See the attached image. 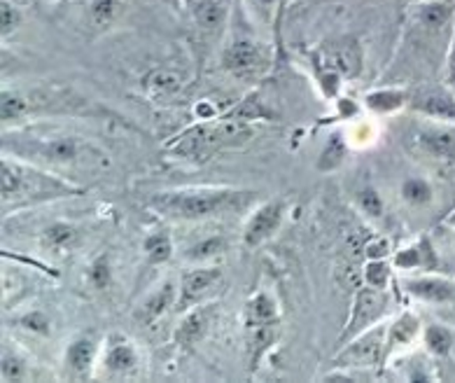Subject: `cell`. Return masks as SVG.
Wrapping results in <instances>:
<instances>
[{
    "mask_svg": "<svg viewBox=\"0 0 455 383\" xmlns=\"http://www.w3.org/2000/svg\"><path fill=\"white\" fill-rule=\"evenodd\" d=\"M3 155L38 164L43 169L57 171L61 176H80L106 169L108 157L99 145L80 133L66 132L61 126H24L5 129L3 133ZM73 180V178H70Z\"/></svg>",
    "mask_w": 455,
    "mask_h": 383,
    "instance_id": "obj_1",
    "label": "cell"
},
{
    "mask_svg": "<svg viewBox=\"0 0 455 383\" xmlns=\"http://www.w3.org/2000/svg\"><path fill=\"white\" fill-rule=\"evenodd\" d=\"M84 192L76 180L61 176L57 171L43 169L38 164L3 155L0 159V203L3 211L38 206V203L57 202L66 196H80Z\"/></svg>",
    "mask_w": 455,
    "mask_h": 383,
    "instance_id": "obj_2",
    "label": "cell"
},
{
    "mask_svg": "<svg viewBox=\"0 0 455 383\" xmlns=\"http://www.w3.org/2000/svg\"><path fill=\"white\" fill-rule=\"evenodd\" d=\"M252 202L250 192L231 188H185L169 189L148 199V206L152 211L169 218V220H208L218 215L234 213L238 208L248 206Z\"/></svg>",
    "mask_w": 455,
    "mask_h": 383,
    "instance_id": "obj_3",
    "label": "cell"
},
{
    "mask_svg": "<svg viewBox=\"0 0 455 383\" xmlns=\"http://www.w3.org/2000/svg\"><path fill=\"white\" fill-rule=\"evenodd\" d=\"M252 136H255L252 122L227 113L220 120H204L201 124L189 126L188 132H182L171 140L169 152H173L175 157L206 162L222 150L243 148L252 140Z\"/></svg>",
    "mask_w": 455,
    "mask_h": 383,
    "instance_id": "obj_4",
    "label": "cell"
},
{
    "mask_svg": "<svg viewBox=\"0 0 455 383\" xmlns=\"http://www.w3.org/2000/svg\"><path fill=\"white\" fill-rule=\"evenodd\" d=\"M271 66V50L255 33L236 28L222 50V68L241 80L262 77Z\"/></svg>",
    "mask_w": 455,
    "mask_h": 383,
    "instance_id": "obj_5",
    "label": "cell"
},
{
    "mask_svg": "<svg viewBox=\"0 0 455 383\" xmlns=\"http://www.w3.org/2000/svg\"><path fill=\"white\" fill-rule=\"evenodd\" d=\"M387 358V325L369 327L357 337L343 344L341 351L334 358V367H341L346 371L353 370H371Z\"/></svg>",
    "mask_w": 455,
    "mask_h": 383,
    "instance_id": "obj_6",
    "label": "cell"
},
{
    "mask_svg": "<svg viewBox=\"0 0 455 383\" xmlns=\"http://www.w3.org/2000/svg\"><path fill=\"white\" fill-rule=\"evenodd\" d=\"M387 311H390V295H387V290L374 288V285H364V288L357 290L353 314H350L348 323H346L341 344L350 341L360 332L369 330V327L379 325L386 318Z\"/></svg>",
    "mask_w": 455,
    "mask_h": 383,
    "instance_id": "obj_7",
    "label": "cell"
},
{
    "mask_svg": "<svg viewBox=\"0 0 455 383\" xmlns=\"http://www.w3.org/2000/svg\"><path fill=\"white\" fill-rule=\"evenodd\" d=\"M318 70H334L341 77H357L362 73V47L355 38H339L320 44L313 54Z\"/></svg>",
    "mask_w": 455,
    "mask_h": 383,
    "instance_id": "obj_8",
    "label": "cell"
},
{
    "mask_svg": "<svg viewBox=\"0 0 455 383\" xmlns=\"http://www.w3.org/2000/svg\"><path fill=\"white\" fill-rule=\"evenodd\" d=\"M409 108L427 120L455 124V94L446 84L413 89L411 96H409Z\"/></svg>",
    "mask_w": 455,
    "mask_h": 383,
    "instance_id": "obj_9",
    "label": "cell"
},
{
    "mask_svg": "<svg viewBox=\"0 0 455 383\" xmlns=\"http://www.w3.org/2000/svg\"><path fill=\"white\" fill-rule=\"evenodd\" d=\"M413 140H416L418 150L427 157L436 159V162L455 164V124L432 120L430 124L418 126Z\"/></svg>",
    "mask_w": 455,
    "mask_h": 383,
    "instance_id": "obj_10",
    "label": "cell"
},
{
    "mask_svg": "<svg viewBox=\"0 0 455 383\" xmlns=\"http://www.w3.org/2000/svg\"><path fill=\"white\" fill-rule=\"evenodd\" d=\"M283 218H285V202L283 199H271V202L262 203L255 213L250 215L243 232V243L248 248H259L264 241H268L278 232Z\"/></svg>",
    "mask_w": 455,
    "mask_h": 383,
    "instance_id": "obj_11",
    "label": "cell"
},
{
    "mask_svg": "<svg viewBox=\"0 0 455 383\" xmlns=\"http://www.w3.org/2000/svg\"><path fill=\"white\" fill-rule=\"evenodd\" d=\"M215 315H218V304H201V307L192 308L175 330L173 344L180 351H192L194 346L208 334L211 325L215 323Z\"/></svg>",
    "mask_w": 455,
    "mask_h": 383,
    "instance_id": "obj_12",
    "label": "cell"
},
{
    "mask_svg": "<svg viewBox=\"0 0 455 383\" xmlns=\"http://www.w3.org/2000/svg\"><path fill=\"white\" fill-rule=\"evenodd\" d=\"M194 26L206 36H218L231 20V0H185Z\"/></svg>",
    "mask_w": 455,
    "mask_h": 383,
    "instance_id": "obj_13",
    "label": "cell"
},
{
    "mask_svg": "<svg viewBox=\"0 0 455 383\" xmlns=\"http://www.w3.org/2000/svg\"><path fill=\"white\" fill-rule=\"evenodd\" d=\"M393 267L402 271L420 269L427 271V274H436V271H442V259H439V252L435 251L430 236H420L411 245L395 252Z\"/></svg>",
    "mask_w": 455,
    "mask_h": 383,
    "instance_id": "obj_14",
    "label": "cell"
},
{
    "mask_svg": "<svg viewBox=\"0 0 455 383\" xmlns=\"http://www.w3.org/2000/svg\"><path fill=\"white\" fill-rule=\"evenodd\" d=\"M220 281H222V271L218 267H199V269L185 271L180 281V297H178L180 308L196 307Z\"/></svg>",
    "mask_w": 455,
    "mask_h": 383,
    "instance_id": "obj_15",
    "label": "cell"
},
{
    "mask_svg": "<svg viewBox=\"0 0 455 383\" xmlns=\"http://www.w3.org/2000/svg\"><path fill=\"white\" fill-rule=\"evenodd\" d=\"M404 290L411 297H416V299L427 304L455 302V283L449 281V278L435 276V274H427V276L418 278H406Z\"/></svg>",
    "mask_w": 455,
    "mask_h": 383,
    "instance_id": "obj_16",
    "label": "cell"
},
{
    "mask_svg": "<svg viewBox=\"0 0 455 383\" xmlns=\"http://www.w3.org/2000/svg\"><path fill=\"white\" fill-rule=\"evenodd\" d=\"M281 337V321L268 323V325L248 327V358H250V371H255L262 363L274 344Z\"/></svg>",
    "mask_w": 455,
    "mask_h": 383,
    "instance_id": "obj_17",
    "label": "cell"
},
{
    "mask_svg": "<svg viewBox=\"0 0 455 383\" xmlns=\"http://www.w3.org/2000/svg\"><path fill=\"white\" fill-rule=\"evenodd\" d=\"M178 288H175L173 281H166L164 285L152 292L148 299L143 302L140 311H138V321L143 323V325H152L155 321H159L166 311H169L173 304H178Z\"/></svg>",
    "mask_w": 455,
    "mask_h": 383,
    "instance_id": "obj_18",
    "label": "cell"
},
{
    "mask_svg": "<svg viewBox=\"0 0 455 383\" xmlns=\"http://www.w3.org/2000/svg\"><path fill=\"white\" fill-rule=\"evenodd\" d=\"M138 364V353L136 346L132 344L124 337H115L110 344H108L106 358H103V367L106 371L115 374V377H122V374H129V371L136 370Z\"/></svg>",
    "mask_w": 455,
    "mask_h": 383,
    "instance_id": "obj_19",
    "label": "cell"
},
{
    "mask_svg": "<svg viewBox=\"0 0 455 383\" xmlns=\"http://www.w3.org/2000/svg\"><path fill=\"white\" fill-rule=\"evenodd\" d=\"M420 332V318L413 311H404L399 314L390 325H387V355L395 353L397 348H406L413 344Z\"/></svg>",
    "mask_w": 455,
    "mask_h": 383,
    "instance_id": "obj_20",
    "label": "cell"
},
{
    "mask_svg": "<svg viewBox=\"0 0 455 383\" xmlns=\"http://www.w3.org/2000/svg\"><path fill=\"white\" fill-rule=\"evenodd\" d=\"M96 360V344L92 337H80V339L70 341L66 348V370L73 377H87Z\"/></svg>",
    "mask_w": 455,
    "mask_h": 383,
    "instance_id": "obj_21",
    "label": "cell"
},
{
    "mask_svg": "<svg viewBox=\"0 0 455 383\" xmlns=\"http://www.w3.org/2000/svg\"><path fill=\"white\" fill-rule=\"evenodd\" d=\"M409 96H411V92L399 87L374 89V92H369L364 96V106L376 115H393L397 110H402V108L409 106Z\"/></svg>",
    "mask_w": 455,
    "mask_h": 383,
    "instance_id": "obj_22",
    "label": "cell"
},
{
    "mask_svg": "<svg viewBox=\"0 0 455 383\" xmlns=\"http://www.w3.org/2000/svg\"><path fill=\"white\" fill-rule=\"evenodd\" d=\"M278 321H281V314H278V307H275L274 297H268L267 292H257V295L250 297L243 314L245 327L268 325V323Z\"/></svg>",
    "mask_w": 455,
    "mask_h": 383,
    "instance_id": "obj_23",
    "label": "cell"
},
{
    "mask_svg": "<svg viewBox=\"0 0 455 383\" xmlns=\"http://www.w3.org/2000/svg\"><path fill=\"white\" fill-rule=\"evenodd\" d=\"M423 341L435 358H449L455 348V330H451L449 325H442V323H432L425 330Z\"/></svg>",
    "mask_w": 455,
    "mask_h": 383,
    "instance_id": "obj_24",
    "label": "cell"
},
{
    "mask_svg": "<svg viewBox=\"0 0 455 383\" xmlns=\"http://www.w3.org/2000/svg\"><path fill=\"white\" fill-rule=\"evenodd\" d=\"M31 377L28 371V363L20 351H14L10 344H3V353H0V379L5 383L10 381H26Z\"/></svg>",
    "mask_w": 455,
    "mask_h": 383,
    "instance_id": "obj_25",
    "label": "cell"
},
{
    "mask_svg": "<svg viewBox=\"0 0 455 383\" xmlns=\"http://www.w3.org/2000/svg\"><path fill=\"white\" fill-rule=\"evenodd\" d=\"M402 199H404L409 206H427L435 199V188L427 178L411 176L402 182Z\"/></svg>",
    "mask_w": 455,
    "mask_h": 383,
    "instance_id": "obj_26",
    "label": "cell"
},
{
    "mask_svg": "<svg viewBox=\"0 0 455 383\" xmlns=\"http://www.w3.org/2000/svg\"><path fill=\"white\" fill-rule=\"evenodd\" d=\"M77 241V229L68 222H54L43 232V245L50 251L63 252L73 248Z\"/></svg>",
    "mask_w": 455,
    "mask_h": 383,
    "instance_id": "obj_27",
    "label": "cell"
},
{
    "mask_svg": "<svg viewBox=\"0 0 455 383\" xmlns=\"http://www.w3.org/2000/svg\"><path fill=\"white\" fill-rule=\"evenodd\" d=\"M346 157V140H343V133H331L327 143H324L323 152H320L318 157V171L323 173H330V171L339 169Z\"/></svg>",
    "mask_w": 455,
    "mask_h": 383,
    "instance_id": "obj_28",
    "label": "cell"
},
{
    "mask_svg": "<svg viewBox=\"0 0 455 383\" xmlns=\"http://www.w3.org/2000/svg\"><path fill=\"white\" fill-rule=\"evenodd\" d=\"M145 248V255L150 259L152 264H164L169 262L173 258V241L166 232H155L150 234L143 243Z\"/></svg>",
    "mask_w": 455,
    "mask_h": 383,
    "instance_id": "obj_29",
    "label": "cell"
},
{
    "mask_svg": "<svg viewBox=\"0 0 455 383\" xmlns=\"http://www.w3.org/2000/svg\"><path fill=\"white\" fill-rule=\"evenodd\" d=\"M227 243L222 236H208L204 241H196L194 245H189V251L185 252V258L192 259V262H204L208 258H215L220 252L225 251Z\"/></svg>",
    "mask_w": 455,
    "mask_h": 383,
    "instance_id": "obj_30",
    "label": "cell"
},
{
    "mask_svg": "<svg viewBox=\"0 0 455 383\" xmlns=\"http://www.w3.org/2000/svg\"><path fill=\"white\" fill-rule=\"evenodd\" d=\"M390 278H393V269H390V264H387L386 259H369V262L364 264V283H367V285L387 290Z\"/></svg>",
    "mask_w": 455,
    "mask_h": 383,
    "instance_id": "obj_31",
    "label": "cell"
},
{
    "mask_svg": "<svg viewBox=\"0 0 455 383\" xmlns=\"http://www.w3.org/2000/svg\"><path fill=\"white\" fill-rule=\"evenodd\" d=\"M145 82H148V87H150L156 96L173 94V92L180 89V77L175 76L173 70H152Z\"/></svg>",
    "mask_w": 455,
    "mask_h": 383,
    "instance_id": "obj_32",
    "label": "cell"
},
{
    "mask_svg": "<svg viewBox=\"0 0 455 383\" xmlns=\"http://www.w3.org/2000/svg\"><path fill=\"white\" fill-rule=\"evenodd\" d=\"M357 206H360L362 213L379 220L380 215H383L386 203H383V196H380L374 188H364L357 192Z\"/></svg>",
    "mask_w": 455,
    "mask_h": 383,
    "instance_id": "obj_33",
    "label": "cell"
},
{
    "mask_svg": "<svg viewBox=\"0 0 455 383\" xmlns=\"http://www.w3.org/2000/svg\"><path fill=\"white\" fill-rule=\"evenodd\" d=\"M89 281H92V285L99 290H106L108 285L113 283V267H110L108 255H99V258L92 262V267H89Z\"/></svg>",
    "mask_w": 455,
    "mask_h": 383,
    "instance_id": "obj_34",
    "label": "cell"
},
{
    "mask_svg": "<svg viewBox=\"0 0 455 383\" xmlns=\"http://www.w3.org/2000/svg\"><path fill=\"white\" fill-rule=\"evenodd\" d=\"M21 24V10L14 5L12 0H3L0 3V36L7 38L10 33H14Z\"/></svg>",
    "mask_w": 455,
    "mask_h": 383,
    "instance_id": "obj_35",
    "label": "cell"
},
{
    "mask_svg": "<svg viewBox=\"0 0 455 383\" xmlns=\"http://www.w3.org/2000/svg\"><path fill=\"white\" fill-rule=\"evenodd\" d=\"M443 84L455 94V24L451 28V40L446 47V68H443Z\"/></svg>",
    "mask_w": 455,
    "mask_h": 383,
    "instance_id": "obj_36",
    "label": "cell"
},
{
    "mask_svg": "<svg viewBox=\"0 0 455 383\" xmlns=\"http://www.w3.org/2000/svg\"><path fill=\"white\" fill-rule=\"evenodd\" d=\"M20 323L26 327V330H31V332H38V334L50 332V321H47V318H44V314H40V311H31V314H26Z\"/></svg>",
    "mask_w": 455,
    "mask_h": 383,
    "instance_id": "obj_37",
    "label": "cell"
},
{
    "mask_svg": "<svg viewBox=\"0 0 455 383\" xmlns=\"http://www.w3.org/2000/svg\"><path fill=\"white\" fill-rule=\"evenodd\" d=\"M390 252V241L371 239L367 243V259H383Z\"/></svg>",
    "mask_w": 455,
    "mask_h": 383,
    "instance_id": "obj_38",
    "label": "cell"
},
{
    "mask_svg": "<svg viewBox=\"0 0 455 383\" xmlns=\"http://www.w3.org/2000/svg\"><path fill=\"white\" fill-rule=\"evenodd\" d=\"M453 239H455V222H453Z\"/></svg>",
    "mask_w": 455,
    "mask_h": 383,
    "instance_id": "obj_39",
    "label": "cell"
}]
</instances>
